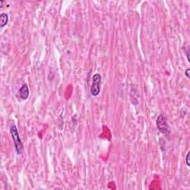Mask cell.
Returning a JSON list of instances; mask_svg holds the SVG:
<instances>
[{"label":"cell","mask_w":190,"mask_h":190,"mask_svg":"<svg viewBox=\"0 0 190 190\" xmlns=\"http://www.w3.org/2000/svg\"><path fill=\"white\" fill-rule=\"evenodd\" d=\"M8 22V16L7 13H2L0 15V26L1 28H3Z\"/></svg>","instance_id":"5b68a950"},{"label":"cell","mask_w":190,"mask_h":190,"mask_svg":"<svg viewBox=\"0 0 190 190\" xmlns=\"http://www.w3.org/2000/svg\"><path fill=\"white\" fill-rule=\"evenodd\" d=\"M189 155H190V152H189L187 153V155H186V163L188 166H190L189 163Z\"/></svg>","instance_id":"8992f818"},{"label":"cell","mask_w":190,"mask_h":190,"mask_svg":"<svg viewBox=\"0 0 190 190\" xmlns=\"http://www.w3.org/2000/svg\"><path fill=\"white\" fill-rule=\"evenodd\" d=\"M189 72H190V69H189V68H187V69L186 70V71H185V75H186V77H187L188 79L190 78Z\"/></svg>","instance_id":"52a82bcc"},{"label":"cell","mask_w":190,"mask_h":190,"mask_svg":"<svg viewBox=\"0 0 190 190\" xmlns=\"http://www.w3.org/2000/svg\"><path fill=\"white\" fill-rule=\"evenodd\" d=\"M10 135H11L12 139L13 141V143H14L16 153L18 155H20L23 151V145L21 141V139L19 138V135L18 133V129H17L16 126L12 125L10 127Z\"/></svg>","instance_id":"6da1fadb"},{"label":"cell","mask_w":190,"mask_h":190,"mask_svg":"<svg viewBox=\"0 0 190 190\" xmlns=\"http://www.w3.org/2000/svg\"><path fill=\"white\" fill-rule=\"evenodd\" d=\"M186 56H187V60H188V62H190V59H189V52L186 53Z\"/></svg>","instance_id":"ba28073f"},{"label":"cell","mask_w":190,"mask_h":190,"mask_svg":"<svg viewBox=\"0 0 190 190\" xmlns=\"http://www.w3.org/2000/svg\"><path fill=\"white\" fill-rule=\"evenodd\" d=\"M19 96L22 99H28V97L29 96V88L26 84L22 85V86L19 88Z\"/></svg>","instance_id":"277c9868"},{"label":"cell","mask_w":190,"mask_h":190,"mask_svg":"<svg viewBox=\"0 0 190 190\" xmlns=\"http://www.w3.org/2000/svg\"><path fill=\"white\" fill-rule=\"evenodd\" d=\"M157 126L162 133L166 134L169 132V127L166 121V118L163 114L159 115L157 119Z\"/></svg>","instance_id":"3957f363"},{"label":"cell","mask_w":190,"mask_h":190,"mask_svg":"<svg viewBox=\"0 0 190 190\" xmlns=\"http://www.w3.org/2000/svg\"><path fill=\"white\" fill-rule=\"evenodd\" d=\"M102 78L99 74H96L92 77V85L91 87V94L92 96H96L100 92V85Z\"/></svg>","instance_id":"7a4b0ae2"}]
</instances>
